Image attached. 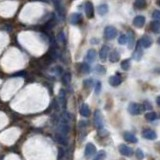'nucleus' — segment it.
<instances>
[{
  "mask_svg": "<svg viewBox=\"0 0 160 160\" xmlns=\"http://www.w3.org/2000/svg\"><path fill=\"white\" fill-rule=\"evenodd\" d=\"M128 111L132 115H139L143 111V106L138 103H130L128 106Z\"/></svg>",
  "mask_w": 160,
  "mask_h": 160,
  "instance_id": "nucleus-1",
  "label": "nucleus"
},
{
  "mask_svg": "<svg viewBox=\"0 0 160 160\" xmlns=\"http://www.w3.org/2000/svg\"><path fill=\"white\" fill-rule=\"evenodd\" d=\"M104 35L109 40L114 39L117 36V29L113 26H107L104 30Z\"/></svg>",
  "mask_w": 160,
  "mask_h": 160,
  "instance_id": "nucleus-2",
  "label": "nucleus"
},
{
  "mask_svg": "<svg viewBox=\"0 0 160 160\" xmlns=\"http://www.w3.org/2000/svg\"><path fill=\"white\" fill-rule=\"evenodd\" d=\"M94 122L95 125L98 129L103 128V118H102V114L99 110H96L94 113Z\"/></svg>",
  "mask_w": 160,
  "mask_h": 160,
  "instance_id": "nucleus-3",
  "label": "nucleus"
},
{
  "mask_svg": "<svg viewBox=\"0 0 160 160\" xmlns=\"http://www.w3.org/2000/svg\"><path fill=\"white\" fill-rule=\"evenodd\" d=\"M142 136H143V138L148 139V140H155L157 138V134L152 129H144L142 131Z\"/></svg>",
  "mask_w": 160,
  "mask_h": 160,
  "instance_id": "nucleus-4",
  "label": "nucleus"
},
{
  "mask_svg": "<svg viewBox=\"0 0 160 160\" xmlns=\"http://www.w3.org/2000/svg\"><path fill=\"white\" fill-rule=\"evenodd\" d=\"M152 38L151 37H149L147 35H144L141 37V39L139 40L138 43L140 44L141 47H143V48H149L151 45H152Z\"/></svg>",
  "mask_w": 160,
  "mask_h": 160,
  "instance_id": "nucleus-5",
  "label": "nucleus"
},
{
  "mask_svg": "<svg viewBox=\"0 0 160 160\" xmlns=\"http://www.w3.org/2000/svg\"><path fill=\"white\" fill-rule=\"evenodd\" d=\"M84 10H85V14H86L88 18H92L94 16V7H93V4L90 1H87L85 3Z\"/></svg>",
  "mask_w": 160,
  "mask_h": 160,
  "instance_id": "nucleus-6",
  "label": "nucleus"
},
{
  "mask_svg": "<svg viewBox=\"0 0 160 160\" xmlns=\"http://www.w3.org/2000/svg\"><path fill=\"white\" fill-rule=\"evenodd\" d=\"M119 152H120L122 155L127 156V157H130V156L133 155V153H134L133 150H132V148L128 147V146L125 144H122L119 146Z\"/></svg>",
  "mask_w": 160,
  "mask_h": 160,
  "instance_id": "nucleus-7",
  "label": "nucleus"
},
{
  "mask_svg": "<svg viewBox=\"0 0 160 160\" xmlns=\"http://www.w3.org/2000/svg\"><path fill=\"white\" fill-rule=\"evenodd\" d=\"M96 153V147L94 146V144L92 143H87L86 146H85V152L84 154L86 157H90V156L94 155Z\"/></svg>",
  "mask_w": 160,
  "mask_h": 160,
  "instance_id": "nucleus-8",
  "label": "nucleus"
},
{
  "mask_svg": "<svg viewBox=\"0 0 160 160\" xmlns=\"http://www.w3.org/2000/svg\"><path fill=\"white\" fill-rule=\"evenodd\" d=\"M145 24V17L142 15H138L136 16L135 18L133 19V25L137 28H141L143 27Z\"/></svg>",
  "mask_w": 160,
  "mask_h": 160,
  "instance_id": "nucleus-9",
  "label": "nucleus"
},
{
  "mask_svg": "<svg viewBox=\"0 0 160 160\" xmlns=\"http://www.w3.org/2000/svg\"><path fill=\"white\" fill-rule=\"evenodd\" d=\"M81 20H82V16H81L80 13H73L69 17V22L73 25H76L78 23H80Z\"/></svg>",
  "mask_w": 160,
  "mask_h": 160,
  "instance_id": "nucleus-10",
  "label": "nucleus"
},
{
  "mask_svg": "<svg viewBox=\"0 0 160 160\" xmlns=\"http://www.w3.org/2000/svg\"><path fill=\"white\" fill-rule=\"evenodd\" d=\"M109 84L111 85V86H113V87H117L118 85H120L121 82H122V79H121V77L120 76H118V75H113V76H111L109 78Z\"/></svg>",
  "mask_w": 160,
  "mask_h": 160,
  "instance_id": "nucleus-11",
  "label": "nucleus"
},
{
  "mask_svg": "<svg viewBox=\"0 0 160 160\" xmlns=\"http://www.w3.org/2000/svg\"><path fill=\"white\" fill-rule=\"evenodd\" d=\"M142 55H143V53H142V49H141V46L140 44H139L137 42V46H136V49L134 51L133 55H132V57H133V59H135L136 61H139L141 59Z\"/></svg>",
  "mask_w": 160,
  "mask_h": 160,
  "instance_id": "nucleus-12",
  "label": "nucleus"
},
{
  "mask_svg": "<svg viewBox=\"0 0 160 160\" xmlns=\"http://www.w3.org/2000/svg\"><path fill=\"white\" fill-rule=\"evenodd\" d=\"M123 138H124L125 141L130 142V143H136V142H137V138H136V136L133 135L132 133H130V132H124Z\"/></svg>",
  "mask_w": 160,
  "mask_h": 160,
  "instance_id": "nucleus-13",
  "label": "nucleus"
},
{
  "mask_svg": "<svg viewBox=\"0 0 160 160\" xmlns=\"http://www.w3.org/2000/svg\"><path fill=\"white\" fill-rule=\"evenodd\" d=\"M108 54H109V47L106 46V45H104V46L100 49V52H99V57H100V59L103 60V61H105V60H106V58H107Z\"/></svg>",
  "mask_w": 160,
  "mask_h": 160,
  "instance_id": "nucleus-14",
  "label": "nucleus"
},
{
  "mask_svg": "<svg viewBox=\"0 0 160 160\" xmlns=\"http://www.w3.org/2000/svg\"><path fill=\"white\" fill-rule=\"evenodd\" d=\"M108 55H109L110 62H112V63L117 62V61H119V59H120V54L118 53L117 50H113L112 52H110L109 54H108Z\"/></svg>",
  "mask_w": 160,
  "mask_h": 160,
  "instance_id": "nucleus-15",
  "label": "nucleus"
},
{
  "mask_svg": "<svg viewBox=\"0 0 160 160\" xmlns=\"http://www.w3.org/2000/svg\"><path fill=\"white\" fill-rule=\"evenodd\" d=\"M147 6V2L146 0H135L134 1V7L138 10H143Z\"/></svg>",
  "mask_w": 160,
  "mask_h": 160,
  "instance_id": "nucleus-16",
  "label": "nucleus"
},
{
  "mask_svg": "<svg viewBox=\"0 0 160 160\" xmlns=\"http://www.w3.org/2000/svg\"><path fill=\"white\" fill-rule=\"evenodd\" d=\"M80 114L83 117H89L90 116V109L87 104H82L80 107Z\"/></svg>",
  "mask_w": 160,
  "mask_h": 160,
  "instance_id": "nucleus-17",
  "label": "nucleus"
},
{
  "mask_svg": "<svg viewBox=\"0 0 160 160\" xmlns=\"http://www.w3.org/2000/svg\"><path fill=\"white\" fill-rule=\"evenodd\" d=\"M95 58H96V51L94 49H89L86 54V60L88 62H93Z\"/></svg>",
  "mask_w": 160,
  "mask_h": 160,
  "instance_id": "nucleus-18",
  "label": "nucleus"
},
{
  "mask_svg": "<svg viewBox=\"0 0 160 160\" xmlns=\"http://www.w3.org/2000/svg\"><path fill=\"white\" fill-rule=\"evenodd\" d=\"M150 28L152 30V32L154 33H160V21L158 20H155V21H152L150 24Z\"/></svg>",
  "mask_w": 160,
  "mask_h": 160,
  "instance_id": "nucleus-19",
  "label": "nucleus"
},
{
  "mask_svg": "<svg viewBox=\"0 0 160 160\" xmlns=\"http://www.w3.org/2000/svg\"><path fill=\"white\" fill-rule=\"evenodd\" d=\"M97 11H98V13H99V15H101V16L105 15L108 12V5L107 4L99 5L98 6V8H97Z\"/></svg>",
  "mask_w": 160,
  "mask_h": 160,
  "instance_id": "nucleus-20",
  "label": "nucleus"
},
{
  "mask_svg": "<svg viewBox=\"0 0 160 160\" xmlns=\"http://www.w3.org/2000/svg\"><path fill=\"white\" fill-rule=\"evenodd\" d=\"M145 118H146V120H148V121H154L156 120V118H157V114L153 111L148 112V113L145 114Z\"/></svg>",
  "mask_w": 160,
  "mask_h": 160,
  "instance_id": "nucleus-21",
  "label": "nucleus"
},
{
  "mask_svg": "<svg viewBox=\"0 0 160 160\" xmlns=\"http://www.w3.org/2000/svg\"><path fill=\"white\" fill-rule=\"evenodd\" d=\"M56 138H57V141H58L60 144L67 145V139H66V136L65 135H63V134L56 135Z\"/></svg>",
  "mask_w": 160,
  "mask_h": 160,
  "instance_id": "nucleus-22",
  "label": "nucleus"
},
{
  "mask_svg": "<svg viewBox=\"0 0 160 160\" xmlns=\"http://www.w3.org/2000/svg\"><path fill=\"white\" fill-rule=\"evenodd\" d=\"M130 66H131V62L129 59H125L121 62V68L123 70H128L130 68Z\"/></svg>",
  "mask_w": 160,
  "mask_h": 160,
  "instance_id": "nucleus-23",
  "label": "nucleus"
},
{
  "mask_svg": "<svg viewBox=\"0 0 160 160\" xmlns=\"http://www.w3.org/2000/svg\"><path fill=\"white\" fill-rule=\"evenodd\" d=\"M70 80H71V74L70 73H65L64 75L62 76V83L64 85H67V84H69L70 82Z\"/></svg>",
  "mask_w": 160,
  "mask_h": 160,
  "instance_id": "nucleus-24",
  "label": "nucleus"
},
{
  "mask_svg": "<svg viewBox=\"0 0 160 160\" xmlns=\"http://www.w3.org/2000/svg\"><path fill=\"white\" fill-rule=\"evenodd\" d=\"M94 71L97 74H105L106 73V68H105L104 66H102V65H97L96 67H95Z\"/></svg>",
  "mask_w": 160,
  "mask_h": 160,
  "instance_id": "nucleus-25",
  "label": "nucleus"
},
{
  "mask_svg": "<svg viewBox=\"0 0 160 160\" xmlns=\"http://www.w3.org/2000/svg\"><path fill=\"white\" fill-rule=\"evenodd\" d=\"M59 98H60V100H61V103H62L63 108H65L66 107V99H65V92H64V90H61L60 91Z\"/></svg>",
  "mask_w": 160,
  "mask_h": 160,
  "instance_id": "nucleus-26",
  "label": "nucleus"
},
{
  "mask_svg": "<svg viewBox=\"0 0 160 160\" xmlns=\"http://www.w3.org/2000/svg\"><path fill=\"white\" fill-rule=\"evenodd\" d=\"M128 41V39H127V36L125 35V34H121L120 36H119V38H118V43L119 44H126Z\"/></svg>",
  "mask_w": 160,
  "mask_h": 160,
  "instance_id": "nucleus-27",
  "label": "nucleus"
},
{
  "mask_svg": "<svg viewBox=\"0 0 160 160\" xmlns=\"http://www.w3.org/2000/svg\"><path fill=\"white\" fill-rule=\"evenodd\" d=\"M81 71H82L83 73H89L90 72V67H89V65L88 64H86V63H82L81 64Z\"/></svg>",
  "mask_w": 160,
  "mask_h": 160,
  "instance_id": "nucleus-28",
  "label": "nucleus"
},
{
  "mask_svg": "<svg viewBox=\"0 0 160 160\" xmlns=\"http://www.w3.org/2000/svg\"><path fill=\"white\" fill-rule=\"evenodd\" d=\"M106 157V153H105V151H100L98 154L96 155V157H95L93 160H104V158Z\"/></svg>",
  "mask_w": 160,
  "mask_h": 160,
  "instance_id": "nucleus-29",
  "label": "nucleus"
},
{
  "mask_svg": "<svg viewBox=\"0 0 160 160\" xmlns=\"http://www.w3.org/2000/svg\"><path fill=\"white\" fill-rule=\"evenodd\" d=\"M136 158L138 160H142L144 158V153L142 152L141 149H137V150H136Z\"/></svg>",
  "mask_w": 160,
  "mask_h": 160,
  "instance_id": "nucleus-30",
  "label": "nucleus"
},
{
  "mask_svg": "<svg viewBox=\"0 0 160 160\" xmlns=\"http://www.w3.org/2000/svg\"><path fill=\"white\" fill-rule=\"evenodd\" d=\"M153 18H154L155 20H158V21H160V10H154L153 11Z\"/></svg>",
  "mask_w": 160,
  "mask_h": 160,
  "instance_id": "nucleus-31",
  "label": "nucleus"
},
{
  "mask_svg": "<svg viewBox=\"0 0 160 160\" xmlns=\"http://www.w3.org/2000/svg\"><path fill=\"white\" fill-rule=\"evenodd\" d=\"M83 84H84V87H90L91 85L93 84V80L92 79H85L83 81Z\"/></svg>",
  "mask_w": 160,
  "mask_h": 160,
  "instance_id": "nucleus-32",
  "label": "nucleus"
},
{
  "mask_svg": "<svg viewBox=\"0 0 160 160\" xmlns=\"http://www.w3.org/2000/svg\"><path fill=\"white\" fill-rule=\"evenodd\" d=\"M100 90H101V82L98 81V82H96V85H95V93L99 94Z\"/></svg>",
  "mask_w": 160,
  "mask_h": 160,
  "instance_id": "nucleus-33",
  "label": "nucleus"
},
{
  "mask_svg": "<svg viewBox=\"0 0 160 160\" xmlns=\"http://www.w3.org/2000/svg\"><path fill=\"white\" fill-rule=\"evenodd\" d=\"M58 39H59V41L60 42H65V38H64V33L63 32H61L59 33V35H58Z\"/></svg>",
  "mask_w": 160,
  "mask_h": 160,
  "instance_id": "nucleus-34",
  "label": "nucleus"
},
{
  "mask_svg": "<svg viewBox=\"0 0 160 160\" xmlns=\"http://www.w3.org/2000/svg\"><path fill=\"white\" fill-rule=\"evenodd\" d=\"M64 155V150L62 148H59L58 149V159H60L61 157H63Z\"/></svg>",
  "mask_w": 160,
  "mask_h": 160,
  "instance_id": "nucleus-35",
  "label": "nucleus"
},
{
  "mask_svg": "<svg viewBox=\"0 0 160 160\" xmlns=\"http://www.w3.org/2000/svg\"><path fill=\"white\" fill-rule=\"evenodd\" d=\"M156 102H157V104H158V106H160V95L159 96L156 98Z\"/></svg>",
  "mask_w": 160,
  "mask_h": 160,
  "instance_id": "nucleus-36",
  "label": "nucleus"
},
{
  "mask_svg": "<svg viewBox=\"0 0 160 160\" xmlns=\"http://www.w3.org/2000/svg\"><path fill=\"white\" fill-rule=\"evenodd\" d=\"M156 148H157L158 151L160 152V142H159V143H157V145H156Z\"/></svg>",
  "mask_w": 160,
  "mask_h": 160,
  "instance_id": "nucleus-37",
  "label": "nucleus"
},
{
  "mask_svg": "<svg viewBox=\"0 0 160 160\" xmlns=\"http://www.w3.org/2000/svg\"><path fill=\"white\" fill-rule=\"evenodd\" d=\"M157 43L159 44V45H160V37H159V38H158V40H157Z\"/></svg>",
  "mask_w": 160,
  "mask_h": 160,
  "instance_id": "nucleus-38",
  "label": "nucleus"
},
{
  "mask_svg": "<svg viewBox=\"0 0 160 160\" xmlns=\"http://www.w3.org/2000/svg\"><path fill=\"white\" fill-rule=\"evenodd\" d=\"M157 4H158V5L160 6V0H158V1H157Z\"/></svg>",
  "mask_w": 160,
  "mask_h": 160,
  "instance_id": "nucleus-39",
  "label": "nucleus"
}]
</instances>
